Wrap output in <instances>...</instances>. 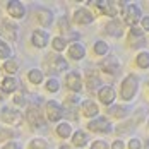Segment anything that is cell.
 Instances as JSON below:
<instances>
[{"mask_svg": "<svg viewBox=\"0 0 149 149\" xmlns=\"http://www.w3.org/2000/svg\"><path fill=\"white\" fill-rule=\"evenodd\" d=\"M139 91V79L135 74H129L120 84V100L122 101H132Z\"/></svg>", "mask_w": 149, "mask_h": 149, "instance_id": "obj_1", "label": "cell"}, {"mask_svg": "<svg viewBox=\"0 0 149 149\" xmlns=\"http://www.w3.org/2000/svg\"><path fill=\"white\" fill-rule=\"evenodd\" d=\"M122 15H123V24H127V26H130V28L137 26V22L142 19L141 7H139V5H135V3H129V5L123 9Z\"/></svg>", "mask_w": 149, "mask_h": 149, "instance_id": "obj_2", "label": "cell"}, {"mask_svg": "<svg viewBox=\"0 0 149 149\" xmlns=\"http://www.w3.org/2000/svg\"><path fill=\"white\" fill-rule=\"evenodd\" d=\"M26 122L29 123L31 129H41L45 127V118H43V113L38 106L29 104L28 110H26Z\"/></svg>", "mask_w": 149, "mask_h": 149, "instance_id": "obj_3", "label": "cell"}, {"mask_svg": "<svg viewBox=\"0 0 149 149\" xmlns=\"http://www.w3.org/2000/svg\"><path fill=\"white\" fill-rule=\"evenodd\" d=\"M0 118L3 123H7V125H19L21 122H22V113L19 111V110H14V108H9V106H5V108H2V111H0Z\"/></svg>", "mask_w": 149, "mask_h": 149, "instance_id": "obj_4", "label": "cell"}, {"mask_svg": "<svg viewBox=\"0 0 149 149\" xmlns=\"http://www.w3.org/2000/svg\"><path fill=\"white\" fill-rule=\"evenodd\" d=\"M88 127H89V130L100 132V134H108V132H111V123H110V120L106 118V117H96V118L89 120Z\"/></svg>", "mask_w": 149, "mask_h": 149, "instance_id": "obj_5", "label": "cell"}, {"mask_svg": "<svg viewBox=\"0 0 149 149\" xmlns=\"http://www.w3.org/2000/svg\"><path fill=\"white\" fill-rule=\"evenodd\" d=\"M65 84H67V89H70L72 93H81L84 88V81H82L79 72H67Z\"/></svg>", "mask_w": 149, "mask_h": 149, "instance_id": "obj_6", "label": "cell"}, {"mask_svg": "<svg viewBox=\"0 0 149 149\" xmlns=\"http://www.w3.org/2000/svg\"><path fill=\"white\" fill-rule=\"evenodd\" d=\"M45 113H46V118L50 122H58L63 117V108L57 101H48L45 106Z\"/></svg>", "mask_w": 149, "mask_h": 149, "instance_id": "obj_7", "label": "cell"}, {"mask_svg": "<svg viewBox=\"0 0 149 149\" xmlns=\"http://www.w3.org/2000/svg\"><path fill=\"white\" fill-rule=\"evenodd\" d=\"M100 69L103 70L104 74L115 75L117 72H118V69H120V60H118V57L110 55L108 58H103V62L100 63Z\"/></svg>", "mask_w": 149, "mask_h": 149, "instance_id": "obj_8", "label": "cell"}, {"mask_svg": "<svg viewBox=\"0 0 149 149\" xmlns=\"http://www.w3.org/2000/svg\"><path fill=\"white\" fill-rule=\"evenodd\" d=\"M98 100L104 104V106H111L113 101L117 100V93L113 89V86H103L98 91Z\"/></svg>", "mask_w": 149, "mask_h": 149, "instance_id": "obj_9", "label": "cell"}, {"mask_svg": "<svg viewBox=\"0 0 149 149\" xmlns=\"http://www.w3.org/2000/svg\"><path fill=\"white\" fill-rule=\"evenodd\" d=\"M46 58H50L48 60V65H50V69L53 72H65V70H69V63H67V60L63 58L62 55H50Z\"/></svg>", "mask_w": 149, "mask_h": 149, "instance_id": "obj_10", "label": "cell"}, {"mask_svg": "<svg viewBox=\"0 0 149 149\" xmlns=\"http://www.w3.org/2000/svg\"><path fill=\"white\" fill-rule=\"evenodd\" d=\"M7 12L14 19H22L26 14V7L19 0H10V2H7Z\"/></svg>", "mask_w": 149, "mask_h": 149, "instance_id": "obj_11", "label": "cell"}, {"mask_svg": "<svg viewBox=\"0 0 149 149\" xmlns=\"http://www.w3.org/2000/svg\"><path fill=\"white\" fill-rule=\"evenodd\" d=\"M81 111L88 118H96L100 115V106L94 103L93 100H86V101H82V104H81Z\"/></svg>", "mask_w": 149, "mask_h": 149, "instance_id": "obj_12", "label": "cell"}, {"mask_svg": "<svg viewBox=\"0 0 149 149\" xmlns=\"http://www.w3.org/2000/svg\"><path fill=\"white\" fill-rule=\"evenodd\" d=\"M48 41H50V38H48V33L46 31H43V29L33 31V34H31V43H33V46L45 48L48 45Z\"/></svg>", "mask_w": 149, "mask_h": 149, "instance_id": "obj_13", "label": "cell"}, {"mask_svg": "<svg viewBox=\"0 0 149 149\" xmlns=\"http://www.w3.org/2000/svg\"><path fill=\"white\" fill-rule=\"evenodd\" d=\"M67 53H69V58L72 60H82L86 57V46L79 41L75 43H70V46L67 48Z\"/></svg>", "mask_w": 149, "mask_h": 149, "instance_id": "obj_14", "label": "cell"}, {"mask_svg": "<svg viewBox=\"0 0 149 149\" xmlns=\"http://www.w3.org/2000/svg\"><path fill=\"white\" fill-rule=\"evenodd\" d=\"M94 21V14L93 12H89L88 9H84V7H81V9H77L74 12V22H77V24H91Z\"/></svg>", "mask_w": 149, "mask_h": 149, "instance_id": "obj_15", "label": "cell"}, {"mask_svg": "<svg viewBox=\"0 0 149 149\" xmlns=\"http://www.w3.org/2000/svg\"><path fill=\"white\" fill-rule=\"evenodd\" d=\"M17 88H19V81L15 79L14 75H7V77H3L0 81V89H2V93L12 94V93L17 91Z\"/></svg>", "mask_w": 149, "mask_h": 149, "instance_id": "obj_16", "label": "cell"}, {"mask_svg": "<svg viewBox=\"0 0 149 149\" xmlns=\"http://www.w3.org/2000/svg\"><path fill=\"white\" fill-rule=\"evenodd\" d=\"M36 19L41 26H50L53 22V14H52V10H48L45 7H40L36 10Z\"/></svg>", "mask_w": 149, "mask_h": 149, "instance_id": "obj_17", "label": "cell"}, {"mask_svg": "<svg viewBox=\"0 0 149 149\" xmlns=\"http://www.w3.org/2000/svg\"><path fill=\"white\" fill-rule=\"evenodd\" d=\"M17 31H19V28H17L15 24H12L10 21H5L3 26H2V34H3L9 41H15V40H17Z\"/></svg>", "mask_w": 149, "mask_h": 149, "instance_id": "obj_18", "label": "cell"}, {"mask_svg": "<svg viewBox=\"0 0 149 149\" xmlns=\"http://www.w3.org/2000/svg\"><path fill=\"white\" fill-rule=\"evenodd\" d=\"M106 33H108L110 36L120 38V36H122V33H123V22H120V21H117V19L110 21V22L106 24Z\"/></svg>", "mask_w": 149, "mask_h": 149, "instance_id": "obj_19", "label": "cell"}, {"mask_svg": "<svg viewBox=\"0 0 149 149\" xmlns=\"http://www.w3.org/2000/svg\"><path fill=\"white\" fill-rule=\"evenodd\" d=\"M72 125L69 123V122H60L58 125H57V135H58L60 139H69V137H72Z\"/></svg>", "mask_w": 149, "mask_h": 149, "instance_id": "obj_20", "label": "cell"}, {"mask_svg": "<svg viewBox=\"0 0 149 149\" xmlns=\"http://www.w3.org/2000/svg\"><path fill=\"white\" fill-rule=\"evenodd\" d=\"M88 134L84 132V130H75L74 134H72V144H74L75 148H84V146H88Z\"/></svg>", "mask_w": 149, "mask_h": 149, "instance_id": "obj_21", "label": "cell"}, {"mask_svg": "<svg viewBox=\"0 0 149 149\" xmlns=\"http://www.w3.org/2000/svg\"><path fill=\"white\" fill-rule=\"evenodd\" d=\"M28 79H29L31 84H41L43 79H45V72L40 70V69H31L28 72Z\"/></svg>", "mask_w": 149, "mask_h": 149, "instance_id": "obj_22", "label": "cell"}, {"mask_svg": "<svg viewBox=\"0 0 149 149\" xmlns=\"http://www.w3.org/2000/svg\"><path fill=\"white\" fill-rule=\"evenodd\" d=\"M108 50H110V46H108V43L103 41V40H98V41H94V45H93V52H94V55H98V57L106 55Z\"/></svg>", "mask_w": 149, "mask_h": 149, "instance_id": "obj_23", "label": "cell"}, {"mask_svg": "<svg viewBox=\"0 0 149 149\" xmlns=\"http://www.w3.org/2000/svg\"><path fill=\"white\" fill-rule=\"evenodd\" d=\"M2 70H3V72H7V75H14L15 72L19 70V63H17L14 58H9V60H5V62H3Z\"/></svg>", "mask_w": 149, "mask_h": 149, "instance_id": "obj_24", "label": "cell"}, {"mask_svg": "<svg viewBox=\"0 0 149 149\" xmlns=\"http://www.w3.org/2000/svg\"><path fill=\"white\" fill-rule=\"evenodd\" d=\"M135 63L141 69H149V52H139L135 57Z\"/></svg>", "mask_w": 149, "mask_h": 149, "instance_id": "obj_25", "label": "cell"}, {"mask_svg": "<svg viewBox=\"0 0 149 149\" xmlns=\"http://www.w3.org/2000/svg\"><path fill=\"white\" fill-rule=\"evenodd\" d=\"M28 149H50V144L46 142L43 137H34L29 142Z\"/></svg>", "mask_w": 149, "mask_h": 149, "instance_id": "obj_26", "label": "cell"}, {"mask_svg": "<svg viewBox=\"0 0 149 149\" xmlns=\"http://www.w3.org/2000/svg\"><path fill=\"white\" fill-rule=\"evenodd\" d=\"M52 46H53L55 52H63V50L67 48V40H65L63 36H55V38L52 40Z\"/></svg>", "mask_w": 149, "mask_h": 149, "instance_id": "obj_27", "label": "cell"}, {"mask_svg": "<svg viewBox=\"0 0 149 149\" xmlns=\"http://www.w3.org/2000/svg\"><path fill=\"white\" fill-rule=\"evenodd\" d=\"M10 55H12V50H10V46L7 45V41L0 40V58L9 60V58H10Z\"/></svg>", "mask_w": 149, "mask_h": 149, "instance_id": "obj_28", "label": "cell"}, {"mask_svg": "<svg viewBox=\"0 0 149 149\" xmlns=\"http://www.w3.org/2000/svg\"><path fill=\"white\" fill-rule=\"evenodd\" d=\"M108 113H111L113 117H117V118H123L125 115H127V108H123V106H110V110H108Z\"/></svg>", "mask_w": 149, "mask_h": 149, "instance_id": "obj_29", "label": "cell"}, {"mask_svg": "<svg viewBox=\"0 0 149 149\" xmlns=\"http://www.w3.org/2000/svg\"><path fill=\"white\" fill-rule=\"evenodd\" d=\"M15 137V132L9 127H0V141H10Z\"/></svg>", "mask_w": 149, "mask_h": 149, "instance_id": "obj_30", "label": "cell"}, {"mask_svg": "<svg viewBox=\"0 0 149 149\" xmlns=\"http://www.w3.org/2000/svg\"><path fill=\"white\" fill-rule=\"evenodd\" d=\"M46 89L50 91V93H58V89H60V82L57 81V79L50 77V79L46 81Z\"/></svg>", "mask_w": 149, "mask_h": 149, "instance_id": "obj_31", "label": "cell"}, {"mask_svg": "<svg viewBox=\"0 0 149 149\" xmlns=\"http://www.w3.org/2000/svg\"><path fill=\"white\" fill-rule=\"evenodd\" d=\"M100 84H101V81H100L98 75H94V77H93V74L88 75V86H89V89H96Z\"/></svg>", "mask_w": 149, "mask_h": 149, "instance_id": "obj_32", "label": "cell"}, {"mask_svg": "<svg viewBox=\"0 0 149 149\" xmlns=\"http://www.w3.org/2000/svg\"><path fill=\"white\" fill-rule=\"evenodd\" d=\"M129 36L130 38H144V29L139 28V26H134V28H130V31H129Z\"/></svg>", "mask_w": 149, "mask_h": 149, "instance_id": "obj_33", "label": "cell"}, {"mask_svg": "<svg viewBox=\"0 0 149 149\" xmlns=\"http://www.w3.org/2000/svg\"><path fill=\"white\" fill-rule=\"evenodd\" d=\"M58 29L62 31V33H67V31H70V24H69L67 17H60V19H58Z\"/></svg>", "mask_w": 149, "mask_h": 149, "instance_id": "obj_34", "label": "cell"}, {"mask_svg": "<svg viewBox=\"0 0 149 149\" xmlns=\"http://www.w3.org/2000/svg\"><path fill=\"white\" fill-rule=\"evenodd\" d=\"M129 149H142V141L139 137H132L129 141Z\"/></svg>", "mask_w": 149, "mask_h": 149, "instance_id": "obj_35", "label": "cell"}, {"mask_svg": "<svg viewBox=\"0 0 149 149\" xmlns=\"http://www.w3.org/2000/svg\"><path fill=\"white\" fill-rule=\"evenodd\" d=\"M89 149H110V146H108V142L106 141H94L93 144H91V148Z\"/></svg>", "mask_w": 149, "mask_h": 149, "instance_id": "obj_36", "label": "cell"}, {"mask_svg": "<svg viewBox=\"0 0 149 149\" xmlns=\"http://www.w3.org/2000/svg\"><path fill=\"white\" fill-rule=\"evenodd\" d=\"M110 149H125V144H123L122 139H117V141H113V144L110 146Z\"/></svg>", "mask_w": 149, "mask_h": 149, "instance_id": "obj_37", "label": "cell"}, {"mask_svg": "<svg viewBox=\"0 0 149 149\" xmlns=\"http://www.w3.org/2000/svg\"><path fill=\"white\" fill-rule=\"evenodd\" d=\"M2 149H21V146H19L15 141H9L7 144H3V148Z\"/></svg>", "mask_w": 149, "mask_h": 149, "instance_id": "obj_38", "label": "cell"}, {"mask_svg": "<svg viewBox=\"0 0 149 149\" xmlns=\"http://www.w3.org/2000/svg\"><path fill=\"white\" fill-rule=\"evenodd\" d=\"M141 24H142V29L144 31H149V15H142V19H141Z\"/></svg>", "mask_w": 149, "mask_h": 149, "instance_id": "obj_39", "label": "cell"}, {"mask_svg": "<svg viewBox=\"0 0 149 149\" xmlns=\"http://www.w3.org/2000/svg\"><path fill=\"white\" fill-rule=\"evenodd\" d=\"M14 103H15V104H19V106H21V104H24V98H22L21 94H15V98H14Z\"/></svg>", "mask_w": 149, "mask_h": 149, "instance_id": "obj_40", "label": "cell"}, {"mask_svg": "<svg viewBox=\"0 0 149 149\" xmlns=\"http://www.w3.org/2000/svg\"><path fill=\"white\" fill-rule=\"evenodd\" d=\"M0 101H3V93H2V89H0Z\"/></svg>", "mask_w": 149, "mask_h": 149, "instance_id": "obj_41", "label": "cell"}, {"mask_svg": "<svg viewBox=\"0 0 149 149\" xmlns=\"http://www.w3.org/2000/svg\"><path fill=\"white\" fill-rule=\"evenodd\" d=\"M148 125H149V120H148Z\"/></svg>", "mask_w": 149, "mask_h": 149, "instance_id": "obj_42", "label": "cell"}]
</instances>
